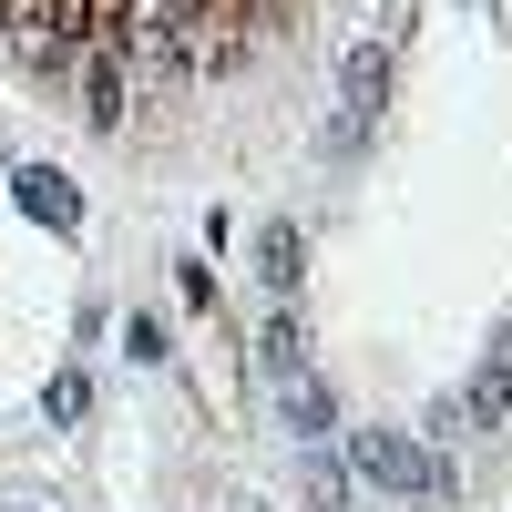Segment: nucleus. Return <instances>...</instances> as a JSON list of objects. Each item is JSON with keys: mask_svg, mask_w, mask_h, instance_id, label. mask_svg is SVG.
Masks as SVG:
<instances>
[{"mask_svg": "<svg viewBox=\"0 0 512 512\" xmlns=\"http://www.w3.org/2000/svg\"><path fill=\"white\" fill-rule=\"evenodd\" d=\"M82 410H93V379L62 369V379H52V420H82Z\"/></svg>", "mask_w": 512, "mask_h": 512, "instance_id": "0eeeda50", "label": "nucleus"}, {"mask_svg": "<svg viewBox=\"0 0 512 512\" xmlns=\"http://www.w3.org/2000/svg\"><path fill=\"white\" fill-rule=\"evenodd\" d=\"M297 349H308V338H297V318H277V328H267V369H297Z\"/></svg>", "mask_w": 512, "mask_h": 512, "instance_id": "9d476101", "label": "nucleus"}, {"mask_svg": "<svg viewBox=\"0 0 512 512\" xmlns=\"http://www.w3.org/2000/svg\"><path fill=\"white\" fill-rule=\"evenodd\" d=\"M328 410H338V400L318 390V379H308V390H287V420H297V431H328Z\"/></svg>", "mask_w": 512, "mask_h": 512, "instance_id": "423d86ee", "label": "nucleus"}, {"mask_svg": "<svg viewBox=\"0 0 512 512\" xmlns=\"http://www.w3.org/2000/svg\"><path fill=\"white\" fill-rule=\"evenodd\" d=\"M502 400H512V359H492V369L472 379V431H492V420H502Z\"/></svg>", "mask_w": 512, "mask_h": 512, "instance_id": "39448f33", "label": "nucleus"}, {"mask_svg": "<svg viewBox=\"0 0 512 512\" xmlns=\"http://www.w3.org/2000/svg\"><path fill=\"white\" fill-rule=\"evenodd\" d=\"M256 267H267V287H277V297L308 277V246H297V226H267V236H256Z\"/></svg>", "mask_w": 512, "mask_h": 512, "instance_id": "20e7f679", "label": "nucleus"}, {"mask_svg": "<svg viewBox=\"0 0 512 512\" xmlns=\"http://www.w3.org/2000/svg\"><path fill=\"white\" fill-rule=\"evenodd\" d=\"M123 349H134V359L154 369V359H164V328H154V318H123Z\"/></svg>", "mask_w": 512, "mask_h": 512, "instance_id": "1a4fd4ad", "label": "nucleus"}, {"mask_svg": "<svg viewBox=\"0 0 512 512\" xmlns=\"http://www.w3.org/2000/svg\"><path fill=\"white\" fill-rule=\"evenodd\" d=\"M21 205H31L41 226H82V195L52 175V164H21Z\"/></svg>", "mask_w": 512, "mask_h": 512, "instance_id": "7ed1b4c3", "label": "nucleus"}, {"mask_svg": "<svg viewBox=\"0 0 512 512\" xmlns=\"http://www.w3.org/2000/svg\"><path fill=\"white\" fill-rule=\"evenodd\" d=\"M379 72H390V62H379V52H359V62H349V103H359V113L379 103Z\"/></svg>", "mask_w": 512, "mask_h": 512, "instance_id": "6e6552de", "label": "nucleus"}, {"mask_svg": "<svg viewBox=\"0 0 512 512\" xmlns=\"http://www.w3.org/2000/svg\"><path fill=\"white\" fill-rule=\"evenodd\" d=\"M256 11H277V0H0V31H21V41H93L103 62H123V52L216 41L226 21H256Z\"/></svg>", "mask_w": 512, "mask_h": 512, "instance_id": "f257e3e1", "label": "nucleus"}, {"mask_svg": "<svg viewBox=\"0 0 512 512\" xmlns=\"http://www.w3.org/2000/svg\"><path fill=\"white\" fill-rule=\"evenodd\" d=\"M359 472H369V482H390V492H420V482H441L431 461H420V441H400V431H359Z\"/></svg>", "mask_w": 512, "mask_h": 512, "instance_id": "f03ea898", "label": "nucleus"}]
</instances>
